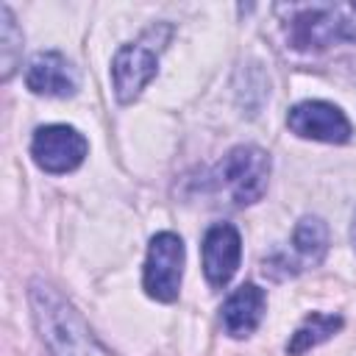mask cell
I'll return each mask as SVG.
<instances>
[{
	"label": "cell",
	"mask_w": 356,
	"mask_h": 356,
	"mask_svg": "<svg viewBox=\"0 0 356 356\" xmlns=\"http://www.w3.org/2000/svg\"><path fill=\"white\" fill-rule=\"evenodd\" d=\"M33 323L53 356H106L95 342L92 331L81 320V314L61 298V292L42 278L31 281L28 289Z\"/></svg>",
	"instance_id": "cell-1"
},
{
	"label": "cell",
	"mask_w": 356,
	"mask_h": 356,
	"mask_svg": "<svg viewBox=\"0 0 356 356\" xmlns=\"http://www.w3.org/2000/svg\"><path fill=\"white\" fill-rule=\"evenodd\" d=\"M286 44L303 53L334 42H356V3H292L278 6Z\"/></svg>",
	"instance_id": "cell-2"
},
{
	"label": "cell",
	"mask_w": 356,
	"mask_h": 356,
	"mask_svg": "<svg viewBox=\"0 0 356 356\" xmlns=\"http://www.w3.org/2000/svg\"><path fill=\"white\" fill-rule=\"evenodd\" d=\"M214 178L236 206H250L267 192L270 156L256 145H236L222 156L214 170Z\"/></svg>",
	"instance_id": "cell-3"
},
{
	"label": "cell",
	"mask_w": 356,
	"mask_h": 356,
	"mask_svg": "<svg viewBox=\"0 0 356 356\" xmlns=\"http://www.w3.org/2000/svg\"><path fill=\"white\" fill-rule=\"evenodd\" d=\"M184 278V242L172 231H161L147 245L142 286L153 300L172 303L181 292Z\"/></svg>",
	"instance_id": "cell-4"
},
{
	"label": "cell",
	"mask_w": 356,
	"mask_h": 356,
	"mask_svg": "<svg viewBox=\"0 0 356 356\" xmlns=\"http://www.w3.org/2000/svg\"><path fill=\"white\" fill-rule=\"evenodd\" d=\"M86 153H89V142L72 125L56 122V125H42L33 131L31 156H33L36 167L50 175H64V172L78 170L83 164Z\"/></svg>",
	"instance_id": "cell-5"
},
{
	"label": "cell",
	"mask_w": 356,
	"mask_h": 356,
	"mask_svg": "<svg viewBox=\"0 0 356 356\" xmlns=\"http://www.w3.org/2000/svg\"><path fill=\"white\" fill-rule=\"evenodd\" d=\"M286 125L292 134H298L303 139H317V142H331V145H342L353 134L345 111L325 100L295 103L286 114Z\"/></svg>",
	"instance_id": "cell-6"
},
{
	"label": "cell",
	"mask_w": 356,
	"mask_h": 356,
	"mask_svg": "<svg viewBox=\"0 0 356 356\" xmlns=\"http://www.w3.org/2000/svg\"><path fill=\"white\" fill-rule=\"evenodd\" d=\"M159 58L147 44H122L111 61V83L120 103H134L142 89L156 78Z\"/></svg>",
	"instance_id": "cell-7"
},
{
	"label": "cell",
	"mask_w": 356,
	"mask_h": 356,
	"mask_svg": "<svg viewBox=\"0 0 356 356\" xmlns=\"http://www.w3.org/2000/svg\"><path fill=\"white\" fill-rule=\"evenodd\" d=\"M242 259V236L231 222H214L203 236V273L211 286H225Z\"/></svg>",
	"instance_id": "cell-8"
},
{
	"label": "cell",
	"mask_w": 356,
	"mask_h": 356,
	"mask_svg": "<svg viewBox=\"0 0 356 356\" xmlns=\"http://www.w3.org/2000/svg\"><path fill=\"white\" fill-rule=\"evenodd\" d=\"M25 83L33 95L70 97L78 92V70L58 50H44V53H36L31 58L28 72H25Z\"/></svg>",
	"instance_id": "cell-9"
},
{
	"label": "cell",
	"mask_w": 356,
	"mask_h": 356,
	"mask_svg": "<svg viewBox=\"0 0 356 356\" xmlns=\"http://www.w3.org/2000/svg\"><path fill=\"white\" fill-rule=\"evenodd\" d=\"M264 306H267L264 289H259L256 284H242L239 289H234L220 309L225 334H231L236 339L250 337L264 317Z\"/></svg>",
	"instance_id": "cell-10"
},
{
	"label": "cell",
	"mask_w": 356,
	"mask_h": 356,
	"mask_svg": "<svg viewBox=\"0 0 356 356\" xmlns=\"http://www.w3.org/2000/svg\"><path fill=\"white\" fill-rule=\"evenodd\" d=\"M342 328V317L339 314H323V312H312L289 337L286 342V353L289 356H300L312 348H317L320 342L331 339L337 331Z\"/></svg>",
	"instance_id": "cell-11"
},
{
	"label": "cell",
	"mask_w": 356,
	"mask_h": 356,
	"mask_svg": "<svg viewBox=\"0 0 356 356\" xmlns=\"http://www.w3.org/2000/svg\"><path fill=\"white\" fill-rule=\"evenodd\" d=\"M292 245L306 264H320L328 253V225L320 217H303L295 225Z\"/></svg>",
	"instance_id": "cell-12"
},
{
	"label": "cell",
	"mask_w": 356,
	"mask_h": 356,
	"mask_svg": "<svg viewBox=\"0 0 356 356\" xmlns=\"http://www.w3.org/2000/svg\"><path fill=\"white\" fill-rule=\"evenodd\" d=\"M19 56H22V31L11 14L8 6H0V78L8 81L19 64Z\"/></svg>",
	"instance_id": "cell-13"
},
{
	"label": "cell",
	"mask_w": 356,
	"mask_h": 356,
	"mask_svg": "<svg viewBox=\"0 0 356 356\" xmlns=\"http://www.w3.org/2000/svg\"><path fill=\"white\" fill-rule=\"evenodd\" d=\"M350 239H353V248H356V214H353V225H350Z\"/></svg>",
	"instance_id": "cell-14"
}]
</instances>
